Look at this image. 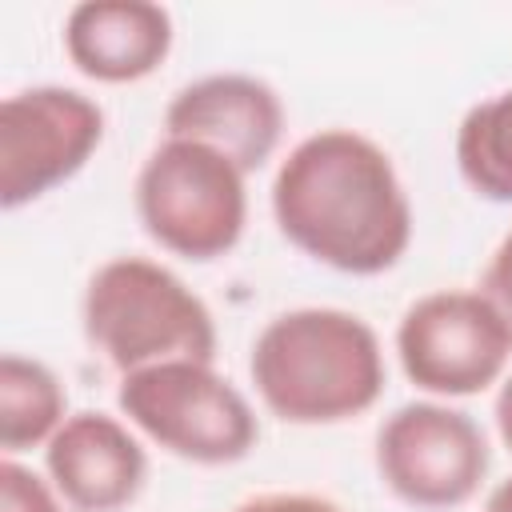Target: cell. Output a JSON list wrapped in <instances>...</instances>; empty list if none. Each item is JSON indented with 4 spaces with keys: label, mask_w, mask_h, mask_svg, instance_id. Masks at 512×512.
Instances as JSON below:
<instances>
[{
    "label": "cell",
    "mask_w": 512,
    "mask_h": 512,
    "mask_svg": "<svg viewBox=\"0 0 512 512\" xmlns=\"http://www.w3.org/2000/svg\"><path fill=\"white\" fill-rule=\"evenodd\" d=\"M60 492L32 468L4 456L0 464V512H60Z\"/></svg>",
    "instance_id": "obj_14"
},
{
    "label": "cell",
    "mask_w": 512,
    "mask_h": 512,
    "mask_svg": "<svg viewBox=\"0 0 512 512\" xmlns=\"http://www.w3.org/2000/svg\"><path fill=\"white\" fill-rule=\"evenodd\" d=\"M396 356L420 392L476 396L504 376L512 336L480 292L444 288L408 304L396 324Z\"/></svg>",
    "instance_id": "obj_7"
},
{
    "label": "cell",
    "mask_w": 512,
    "mask_h": 512,
    "mask_svg": "<svg viewBox=\"0 0 512 512\" xmlns=\"http://www.w3.org/2000/svg\"><path fill=\"white\" fill-rule=\"evenodd\" d=\"M492 452L480 424L448 404L416 400L396 408L376 432V472L412 508H460L484 476Z\"/></svg>",
    "instance_id": "obj_6"
},
{
    "label": "cell",
    "mask_w": 512,
    "mask_h": 512,
    "mask_svg": "<svg viewBox=\"0 0 512 512\" xmlns=\"http://www.w3.org/2000/svg\"><path fill=\"white\" fill-rule=\"evenodd\" d=\"M68 420V392L60 376L20 352H4L0 360V448L4 456H20L28 448L48 444Z\"/></svg>",
    "instance_id": "obj_12"
},
{
    "label": "cell",
    "mask_w": 512,
    "mask_h": 512,
    "mask_svg": "<svg viewBox=\"0 0 512 512\" xmlns=\"http://www.w3.org/2000/svg\"><path fill=\"white\" fill-rule=\"evenodd\" d=\"M496 428H500V440H504V448L512 452V376L500 384V392H496Z\"/></svg>",
    "instance_id": "obj_17"
},
{
    "label": "cell",
    "mask_w": 512,
    "mask_h": 512,
    "mask_svg": "<svg viewBox=\"0 0 512 512\" xmlns=\"http://www.w3.org/2000/svg\"><path fill=\"white\" fill-rule=\"evenodd\" d=\"M104 140V108L60 84L12 92L0 104V204L8 212L72 180Z\"/></svg>",
    "instance_id": "obj_8"
},
{
    "label": "cell",
    "mask_w": 512,
    "mask_h": 512,
    "mask_svg": "<svg viewBox=\"0 0 512 512\" xmlns=\"http://www.w3.org/2000/svg\"><path fill=\"white\" fill-rule=\"evenodd\" d=\"M484 512H512V476H508V480H500V484L488 492Z\"/></svg>",
    "instance_id": "obj_18"
},
{
    "label": "cell",
    "mask_w": 512,
    "mask_h": 512,
    "mask_svg": "<svg viewBox=\"0 0 512 512\" xmlns=\"http://www.w3.org/2000/svg\"><path fill=\"white\" fill-rule=\"evenodd\" d=\"M232 512H344V508L332 504L328 496H312V492H268V496L244 500Z\"/></svg>",
    "instance_id": "obj_16"
},
{
    "label": "cell",
    "mask_w": 512,
    "mask_h": 512,
    "mask_svg": "<svg viewBox=\"0 0 512 512\" xmlns=\"http://www.w3.org/2000/svg\"><path fill=\"white\" fill-rule=\"evenodd\" d=\"M272 216L308 260L380 276L412 240V204L388 152L352 128L304 136L272 180Z\"/></svg>",
    "instance_id": "obj_1"
},
{
    "label": "cell",
    "mask_w": 512,
    "mask_h": 512,
    "mask_svg": "<svg viewBox=\"0 0 512 512\" xmlns=\"http://www.w3.org/2000/svg\"><path fill=\"white\" fill-rule=\"evenodd\" d=\"M64 52L100 84L152 76L172 52V16L148 0H84L64 20Z\"/></svg>",
    "instance_id": "obj_11"
},
{
    "label": "cell",
    "mask_w": 512,
    "mask_h": 512,
    "mask_svg": "<svg viewBox=\"0 0 512 512\" xmlns=\"http://www.w3.org/2000/svg\"><path fill=\"white\" fill-rule=\"evenodd\" d=\"M476 292L500 312V320H504V328H508V336H512V228H508V236L496 244V252H492V260H488V268H484Z\"/></svg>",
    "instance_id": "obj_15"
},
{
    "label": "cell",
    "mask_w": 512,
    "mask_h": 512,
    "mask_svg": "<svg viewBox=\"0 0 512 512\" xmlns=\"http://www.w3.org/2000/svg\"><path fill=\"white\" fill-rule=\"evenodd\" d=\"M164 128L172 140H196L224 152L248 176L276 152L284 136V104L272 84L256 76L212 72L168 100Z\"/></svg>",
    "instance_id": "obj_9"
},
{
    "label": "cell",
    "mask_w": 512,
    "mask_h": 512,
    "mask_svg": "<svg viewBox=\"0 0 512 512\" xmlns=\"http://www.w3.org/2000/svg\"><path fill=\"white\" fill-rule=\"evenodd\" d=\"M252 384L284 424H344L384 392V352L356 312L292 308L264 324L248 360Z\"/></svg>",
    "instance_id": "obj_2"
},
{
    "label": "cell",
    "mask_w": 512,
    "mask_h": 512,
    "mask_svg": "<svg viewBox=\"0 0 512 512\" xmlns=\"http://www.w3.org/2000/svg\"><path fill=\"white\" fill-rule=\"evenodd\" d=\"M116 408L152 444L188 464H236L260 440L244 392L200 360H168L120 376Z\"/></svg>",
    "instance_id": "obj_5"
},
{
    "label": "cell",
    "mask_w": 512,
    "mask_h": 512,
    "mask_svg": "<svg viewBox=\"0 0 512 512\" xmlns=\"http://www.w3.org/2000/svg\"><path fill=\"white\" fill-rule=\"evenodd\" d=\"M52 488L76 512H124L144 480L148 456L140 440L108 412H76L44 444Z\"/></svg>",
    "instance_id": "obj_10"
},
{
    "label": "cell",
    "mask_w": 512,
    "mask_h": 512,
    "mask_svg": "<svg viewBox=\"0 0 512 512\" xmlns=\"http://www.w3.org/2000/svg\"><path fill=\"white\" fill-rule=\"evenodd\" d=\"M84 336L120 372L168 360H216V320L208 304L164 264L116 256L84 288Z\"/></svg>",
    "instance_id": "obj_3"
},
{
    "label": "cell",
    "mask_w": 512,
    "mask_h": 512,
    "mask_svg": "<svg viewBox=\"0 0 512 512\" xmlns=\"http://www.w3.org/2000/svg\"><path fill=\"white\" fill-rule=\"evenodd\" d=\"M136 216L172 256L208 264L232 252L248 224L244 172L196 140H164L136 176Z\"/></svg>",
    "instance_id": "obj_4"
},
{
    "label": "cell",
    "mask_w": 512,
    "mask_h": 512,
    "mask_svg": "<svg viewBox=\"0 0 512 512\" xmlns=\"http://www.w3.org/2000/svg\"><path fill=\"white\" fill-rule=\"evenodd\" d=\"M456 168L476 196L512 204V88L464 112L456 128Z\"/></svg>",
    "instance_id": "obj_13"
}]
</instances>
